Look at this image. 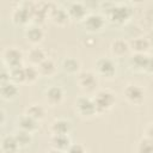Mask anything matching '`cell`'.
Returning <instances> with one entry per match:
<instances>
[{
	"instance_id": "6da1fadb",
	"label": "cell",
	"mask_w": 153,
	"mask_h": 153,
	"mask_svg": "<svg viewBox=\"0 0 153 153\" xmlns=\"http://www.w3.org/2000/svg\"><path fill=\"white\" fill-rule=\"evenodd\" d=\"M133 16V10L127 4H114L112 7L105 13V18L114 25L126 24Z\"/></svg>"
},
{
	"instance_id": "7a4b0ae2",
	"label": "cell",
	"mask_w": 153,
	"mask_h": 153,
	"mask_svg": "<svg viewBox=\"0 0 153 153\" xmlns=\"http://www.w3.org/2000/svg\"><path fill=\"white\" fill-rule=\"evenodd\" d=\"M92 99L96 104L97 112L103 114L114 108L116 103V94L109 88H100L94 92Z\"/></svg>"
},
{
	"instance_id": "3957f363",
	"label": "cell",
	"mask_w": 153,
	"mask_h": 153,
	"mask_svg": "<svg viewBox=\"0 0 153 153\" xmlns=\"http://www.w3.org/2000/svg\"><path fill=\"white\" fill-rule=\"evenodd\" d=\"M76 84L85 93H94L99 85L98 75L92 71H81L76 75Z\"/></svg>"
},
{
	"instance_id": "277c9868",
	"label": "cell",
	"mask_w": 153,
	"mask_h": 153,
	"mask_svg": "<svg viewBox=\"0 0 153 153\" xmlns=\"http://www.w3.org/2000/svg\"><path fill=\"white\" fill-rule=\"evenodd\" d=\"M2 62L8 69H13L17 67H23L24 54L20 49L16 47H8L2 51Z\"/></svg>"
},
{
	"instance_id": "5b68a950",
	"label": "cell",
	"mask_w": 153,
	"mask_h": 153,
	"mask_svg": "<svg viewBox=\"0 0 153 153\" xmlns=\"http://www.w3.org/2000/svg\"><path fill=\"white\" fill-rule=\"evenodd\" d=\"M75 110L82 118H91L98 115L93 99L87 96H81L75 100Z\"/></svg>"
},
{
	"instance_id": "8992f818",
	"label": "cell",
	"mask_w": 153,
	"mask_h": 153,
	"mask_svg": "<svg viewBox=\"0 0 153 153\" xmlns=\"http://www.w3.org/2000/svg\"><path fill=\"white\" fill-rule=\"evenodd\" d=\"M96 74L105 79H112L116 75V63L110 57H99L94 63Z\"/></svg>"
},
{
	"instance_id": "52a82bcc",
	"label": "cell",
	"mask_w": 153,
	"mask_h": 153,
	"mask_svg": "<svg viewBox=\"0 0 153 153\" xmlns=\"http://www.w3.org/2000/svg\"><path fill=\"white\" fill-rule=\"evenodd\" d=\"M81 24L87 32L96 33V32H100L105 27L106 18L100 13H88V16L81 22Z\"/></svg>"
},
{
	"instance_id": "ba28073f",
	"label": "cell",
	"mask_w": 153,
	"mask_h": 153,
	"mask_svg": "<svg viewBox=\"0 0 153 153\" xmlns=\"http://www.w3.org/2000/svg\"><path fill=\"white\" fill-rule=\"evenodd\" d=\"M124 98L127 99L128 103L133 105H140L143 103L146 98V91L142 86L136 85V84H129L124 87L123 90Z\"/></svg>"
},
{
	"instance_id": "9c48e42d",
	"label": "cell",
	"mask_w": 153,
	"mask_h": 153,
	"mask_svg": "<svg viewBox=\"0 0 153 153\" xmlns=\"http://www.w3.org/2000/svg\"><path fill=\"white\" fill-rule=\"evenodd\" d=\"M11 19L16 25L20 26H27L29 23H31V11L26 8L22 2L18 4L17 7L13 8L11 13Z\"/></svg>"
},
{
	"instance_id": "30bf717a",
	"label": "cell",
	"mask_w": 153,
	"mask_h": 153,
	"mask_svg": "<svg viewBox=\"0 0 153 153\" xmlns=\"http://www.w3.org/2000/svg\"><path fill=\"white\" fill-rule=\"evenodd\" d=\"M44 99L48 105L50 106H57L60 105L65 99V91L61 86L53 85L48 87L44 92Z\"/></svg>"
},
{
	"instance_id": "8fae6325",
	"label": "cell",
	"mask_w": 153,
	"mask_h": 153,
	"mask_svg": "<svg viewBox=\"0 0 153 153\" xmlns=\"http://www.w3.org/2000/svg\"><path fill=\"white\" fill-rule=\"evenodd\" d=\"M24 36H25V38H26V41L29 43H31L32 45L37 47L44 39V30L42 29L41 25L30 24V25H27L25 27Z\"/></svg>"
},
{
	"instance_id": "7c38bea8",
	"label": "cell",
	"mask_w": 153,
	"mask_h": 153,
	"mask_svg": "<svg viewBox=\"0 0 153 153\" xmlns=\"http://www.w3.org/2000/svg\"><path fill=\"white\" fill-rule=\"evenodd\" d=\"M67 12H68L69 18L72 20H78V22H82L88 16L87 6L84 2H80V1L71 2L67 7Z\"/></svg>"
},
{
	"instance_id": "4fadbf2b",
	"label": "cell",
	"mask_w": 153,
	"mask_h": 153,
	"mask_svg": "<svg viewBox=\"0 0 153 153\" xmlns=\"http://www.w3.org/2000/svg\"><path fill=\"white\" fill-rule=\"evenodd\" d=\"M110 51L114 57H124L130 53V45L129 42L123 38H116L110 44Z\"/></svg>"
},
{
	"instance_id": "5bb4252c",
	"label": "cell",
	"mask_w": 153,
	"mask_h": 153,
	"mask_svg": "<svg viewBox=\"0 0 153 153\" xmlns=\"http://www.w3.org/2000/svg\"><path fill=\"white\" fill-rule=\"evenodd\" d=\"M51 135H69L72 131V122L66 118H56L50 123Z\"/></svg>"
},
{
	"instance_id": "9a60e30c",
	"label": "cell",
	"mask_w": 153,
	"mask_h": 153,
	"mask_svg": "<svg viewBox=\"0 0 153 153\" xmlns=\"http://www.w3.org/2000/svg\"><path fill=\"white\" fill-rule=\"evenodd\" d=\"M49 20L56 26H65V25H67L69 23L71 18H69V14L67 12V8L56 6L49 13Z\"/></svg>"
},
{
	"instance_id": "2e32d148",
	"label": "cell",
	"mask_w": 153,
	"mask_h": 153,
	"mask_svg": "<svg viewBox=\"0 0 153 153\" xmlns=\"http://www.w3.org/2000/svg\"><path fill=\"white\" fill-rule=\"evenodd\" d=\"M129 45L133 54H147L151 49V42L146 37H134L129 41Z\"/></svg>"
},
{
	"instance_id": "e0dca14e",
	"label": "cell",
	"mask_w": 153,
	"mask_h": 153,
	"mask_svg": "<svg viewBox=\"0 0 153 153\" xmlns=\"http://www.w3.org/2000/svg\"><path fill=\"white\" fill-rule=\"evenodd\" d=\"M148 59H149V55L147 54H133L129 57L128 63L133 71L139 73H145V68L148 62Z\"/></svg>"
},
{
	"instance_id": "ac0fdd59",
	"label": "cell",
	"mask_w": 153,
	"mask_h": 153,
	"mask_svg": "<svg viewBox=\"0 0 153 153\" xmlns=\"http://www.w3.org/2000/svg\"><path fill=\"white\" fill-rule=\"evenodd\" d=\"M17 124H18V129L29 131V133H31V134H33L35 131H37L38 128H39V122L36 121L35 118L27 116L26 114L22 115V116L18 118Z\"/></svg>"
},
{
	"instance_id": "d6986e66",
	"label": "cell",
	"mask_w": 153,
	"mask_h": 153,
	"mask_svg": "<svg viewBox=\"0 0 153 153\" xmlns=\"http://www.w3.org/2000/svg\"><path fill=\"white\" fill-rule=\"evenodd\" d=\"M19 94V88H18V85L10 81V82H6V84H0V96L4 100H13L18 97Z\"/></svg>"
},
{
	"instance_id": "ffe728a7",
	"label": "cell",
	"mask_w": 153,
	"mask_h": 153,
	"mask_svg": "<svg viewBox=\"0 0 153 153\" xmlns=\"http://www.w3.org/2000/svg\"><path fill=\"white\" fill-rule=\"evenodd\" d=\"M72 145V140L69 135H51L50 136V146L54 149L66 152Z\"/></svg>"
},
{
	"instance_id": "44dd1931",
	"label": "cell",
	"mask_w": 153,
	"mask_h": 153,
	"mask_svg": "<svg viewBox=\"0 0 153 153\" xmlns=\"http://www.w3.org/2000/svg\"><path fill=\"white\" fill-rule=\"evenodd\" d=\"M20 146L14 137V134H6L1 139V152L2 153H17Z\"/></svg>"
},
{
	"instance_id": "7402d4cb",
	"label": "cell",
	"mask_w": 153,
	"mask_h": 153,
	"mask_svg": "<svg viewBox=\"0 0 153 153\" xmlns=\"http://www.w3.org/2000/svg\"><path fill=\"white\" fill-rule=\"evenodd\" d=\"M37 69H38L41 76L51 78V76L55 75V73L57 72V65L55 63V61H54L53 59L47 57L42 63H39V65L37 66Z\"/></svg>"
},
{
	"instance_id": "603a6c76",
	"label": "cell",
	"mask_w": 153,
	"mask_h": 153,
	"mask_svg": "<svg viewBox=\"0 0 153 153\" xmlns=\"http://www.w3.org/2000/svg\"><path fill=\"white\" fill-rule=\"evenodd\" d=\"M61 69L65 73L71 74V75H74V74L78 75L81 72L80 71V62L75 57H65L61 62Z\"/></svg>"
},
{
	"instance_id": "cb8c5ba5",
	"label": "cell",
	"mask_w": 153,
	"mask_h": 153,
	"mask_svg": "<svg viewBox=\"0 0 153 153\" xmlns=\"http://www.w3.org/2000/svg\"><path fill=\"white\" fill-rule=\"evenodd\" d=\"M47 59V54L45 51L39 48V47H32L29 51H27V61L30 62V65L32 66H38L39 63H42L44 60Z\"/></svg>"
},
{
	"instance_id": "d4e9b609",
	"label": "cell",
	"mask_w": 153,
	"mask_h": 153,
	"mask_svg": "<svg viewBox=\"0 0 153 153\" xmlns=\"http://www.w3.org/2000/svg\"><path fill=\"white\" fill-rule=\"evenodd\" d=\"M27 116L35 118L36 121L41 122L42 120L45 118V109L43 105L41 104H30L26 109H25V112Z\"/></svg>"
},
{
	"instance_id": "484cf974",
	"label": "cell",
	"mask_w": 153,
	"mask_h": 153,
	"mask_svg": "<svg viewBox=\"0 0 153 153\" xmlns=\"http://www.w3.org/2000/svg\"><path fill=\"white\" fill-rule=\"evenodd\" d=\"M14 137H16V140L18 141L20 148H25V147L30 146L31 142H32V134L29 133V131L22 130V129H18V130L14 133Z\"/></svg>"
},
{
	"instance_id": "4316f807",
	"label": "cell",
	"mask_w": 153,
	"mask_h": 153,
	"mask_svg": "<svg viewBox=\"0 0 153 153\" xmlns=\"http://www.w3.org/2000/svg\"><path fill=\"white\" fill-rule=\"evenodd\" d=\"M24 72H25V82L26 84H33L41 76L37 67L36 66H32V65L24 66Z\"/></svg>"
},
{
	"instance_id": "83f0119b",
	"label": "cell",
	"mask_w": 153,
	"mask_h": 153,
	"mask_svg": "<svg viewBox=\"0 0 153 153\" xmlns=\"http://www.w3.org/2000/svg\"><path fill=\"white\" fill-rule=\"evenodd\" d=\"M11 74V81L14 84H24L25 82V72H24V66L23 67H17L13 69H10Z\"/></svg>"
},
{
	"instance_id": "f1b7e54d",
	"label": "cell",
	"mask_w": 153,
	"mask_h": 153,
	"mask_svg": "<svg viewBox=\"0 0 153 153\" xmlns=\"http://www.w3.org/2000/svg\"><path fill=\"white\" fill-rule=\"evenodd\" d=\"M136 153H153V141L143 136L137 142Z\"/></svg>"
},
{
	"instance_id": "f546056e",
	"label": "cell",
	"mask_w": 153,
	"mask_h": 153,
	"mask_svg": "<svg viewBox=\"0 0 153 153\" xmlns=\"http://www.w3.org/2000/svg\"><path fill=\"white\" fill-rule=\"evenodd\" d=\"M65 153H87V149L81 143H72Z\"/></svg>"
},
{
	"instance_id": "4dcf8cb0",
	"label": "cell",
	"mask_w": 153,
	"mask_h": 153,
	"mask_svg": "<svg viewBox=\"0 0 153 153\" xmlns=\"http://www.w3.org/2000/svg\"><path fill=\"white\" fill-rule=\"evenodd\" d=\"M11 81V74H10V69L4 66L0 71V84H6Z\"/></svg>"
},
{
	"instance_id": "1f68e13d",
	"label": "cell",
	"mask_w": 153,
	"mask_h": 153,
	"mask_svg": "<svg viewBox=\"0 0 153 153\" xmlns=\"http://www.w3.org/2000/svg\"><path fill=\"white\" fill-rule=\"evenodd\" d=\"M145 73L146 74H153V56H149L148 62H147L146 68H145Z\"/></svg>"
},
{
	"instance_id": "d6a6232c",
	"label": "cell",
	"mask_w": 153,
	"mask_h": 153,
	"mask_svg": "<svg viewBox=\"0 0 153 153\" xmlns=\"http://www.w3.org/2000/svg\"><path fill=\"white\" fill-rule=\"evenodd\" d=\"M145 137L153 141V123H151L146 129H145Z\"/></svg>"
},
{
	"instance_id": "836d02e7",
	"label": "cell",
	"mask_w": 153,
	"mask_h": 153,
	"mask_svg": "<svg viewBox=\"0 0 153 153\" xmlns=\"http://www.w3.org/2000/svg\"><path fill=\"white\" fill-rule=\"evenodd\" d=\"M0 116H1V121H0V124H1V126H5L6 114H5V110H4V109H1V110H0Z\"/></svg>"
},
{
	"instance_id": "e575fe53",
	"label": "cell",
	"mask_w": 153,
	"mask_h": 153,
	"mask_svg": "<svg viewBox=\"0 0 153 153\" xmlns=\"http://www.w3.org/2000/svg\"><path fill=\"white\" fill-rule=\"evenodd\" d=\"M45 153H65V152H61V151H57V149H54V148H50L49 151H47Z\"/></svg>"
}]
</instances>
